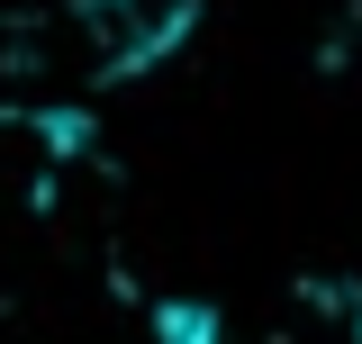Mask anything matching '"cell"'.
<instances>
[{
    "instance_id": "cell-2",
    "label": "cell",
    "mask_w": 362,
    "mask_h": 344,
    "mask_svg": "<svg viewBox=\"0 0 362 344\" xmlns=\"http://www.w3.org/2000/svg\"><path fill=\"white\" fill-rule=\"evenodd\" d=\"M154 344H218V317L209 308H163L154 317Z\"/></svg>"
},
{
    "instance_id": "cell-1",
    "label": "cell",
    "mask_w": 362,
    "mask_h": 344,
    "mask_svg": "<svg viewBox=\"0 0 362 344\" xmlns=\"http://www.w3.org/2000/svg\"><path fill=\"white\" fill-rule=\"evenodd\" d=\"M64 9L82 18L100 73H136V64H154V55L181 45V28H190L199 0H64Z\"/></svg>"
}]
</instances>
